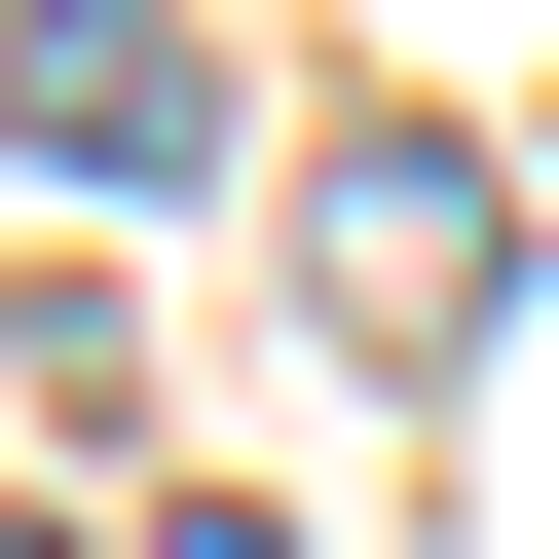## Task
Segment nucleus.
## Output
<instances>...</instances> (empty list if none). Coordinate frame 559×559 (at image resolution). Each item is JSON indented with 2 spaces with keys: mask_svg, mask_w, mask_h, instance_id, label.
<instances>
[{
  "mask_svg": "<svg viewBox=\"0 0 559 559\" xmlns=\"http://www.w3.org/2000/svg\"><path fill=\"white\" fill-rule=\"evenodd\" d=\"M336 299H373V336H485V150H373V187H336Z\"/></svg>",
  "mask_w": 559,
  "mask_h": 559,
  "instance_id": "f03ea898",
  "label": "nucleus"
},
{
  "mask_svg": "<svg viewBox=\"0 0 559 559\" xmlns=\"http://www.w3.org/2000/svg\"><path fill=\"white\" fill-rule=\"evenodd\" d=\"M0 150L38 187H224V38L187 0H0Z\"/></svg>",
  "mask_w": 559,
  "mask_h": 559,
  "instance_id": "f257e3e1",
  "label": "nucleus"
}]
</instances>
